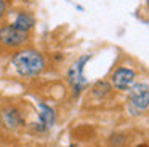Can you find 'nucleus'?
Here are the masks:
<instances>
[{
    "label": "nucleus",
    "instance_id": "nucleus-6",
    "mask_svg": "<svg viewBox=\"0 0 149 147\" xmlns=\"http://www.w3.org/2000/svg\"><path fill=\"white\" fill-rule=\"evenodd\" d=\"M13 26L16 29H19V31H23V32H29L31 29H34V26H36V18H34L31 13H19V15L16 16V19L13 21Z\"/></svg>",
    "mask_w": 149,
    "mask_h": 147
},
{
    "label": "nucleus",
    "instance_id": "nucleus-2",
    "mask_svg": "<svg viewBox=\"0 0 149 147\" xmlns=\"http://www.w3.org/2000/svg\"><path fill=\"white\" fill-rule=\"evenodd\" d=\"M29 40V32H23L13 24H7L0 27V43L8 48H18Z\"/></svg>",
    "mask_w": 149,
    "mask_h": 147
},
{
    "label": "nucleus",
    "instance_id": "nucleus-7",
    "mask_svg": "<svg viewBox=\"0 0 149 147\" xmlns=\"http://www.w3.org/2000/svg\"><path fill=\"white\" fill-rule=\"evenodd\" d=\"M40 110H42L40 112V128L48 130L55 121V112H53L52 107H48L45 104H40Z\"/></svg>",
    "mask_w": 149,
    "mask_h": 147
},
{
    "label": "nucleus",
    "instance_id": "nucleus-9",
    "mask_svg": "<svg viewBox=\"0 0 149 147\" xmlns=\"http://www.w3.org/2000/svg\"><path fill=\"white\" fill-rule=\"evenodd\" d=\"M107 91H109V85H107L106 82H98L96 85H95V89H93V94L100 96V94H106Z\"/></svg>",
    "mask_w": 149,
    "mask_h": 147
},
{
    "label": "nucleus",
    "instance_id": "nucleus-8",
    "mask_svg": "<svg viewBox=\"0 0 149 147\" xmlns=\"http://www.w3.org/2000/svg\"><path fill=\"white\" fill-rule=\"evenodd\" d=\"M3 120H5V123H7L10 128H16L18 125L21 123L19 114H18L13 107H8V109L3 110Z\"/></svg>",
    "mask_w": 149,
    "mask_h": 147
},
{
    "label": "nucleus",
    "instance_id": "nucleus-4",
    "mask_svg": "<svg viewBox=\"0 0 149 147\" xmlns=\"http://www.w3.org/2000/svg\"><path fill=\"white\" fill-rule=\"evenodd\" d=\"M135 77H136L135 70L128 69V67H119L111 75V83L116 89L128 91V88L135 83Z\"/></svg>",
    "mask_w": 149,
    "mask_h": 147
},
{
    "label": "nucleus",
    "instance_id": "nucleus-10",
    "mask_svg": "<svg viewBox=\"0 0 149 147\" xmlns=\"http://www.w3.org/2000/svg\"><path fill=\"white\" fill-rule=\"evenodd\" d=\"M5 13H7V3L5 0H0V19L5 16Z\"/></svg>",
    "mask_w": 149,
    "mask_h": 147
},
{
    "label": "nucleus",
    "instance_id": "nucleus-1",
    "mask_svg": "<svg viewBox=\"0 0 149 147\" xmlns=\"http://www.w3.org/2000/svg\"><path fill=\"white\" fill-rule=\"evenodd\" d=\"M11 64L21 77L32 78V77H37L39 74H42V70L45 69V58L37 50L26 48V50L16 51L13 54Z\"/></svg>",
    "mask_w": 149,
    "mask_h": 147
},
{
    "label": "nucleus",
    "instance_id": "nucleus-3",
    "mask_svg": "<svg viewBox=\"0 0 149 147\" xmlns=\"http://www.w3.org/2000/svg\"><path fill=\"white\" fill-rule=\"evenodd\" d=\"M128 101L130 105L136 112H143L149 105V91H148V83H133L128 88Z\"/></svg>",
    "mask_w": 149,
    "mask_h": 147
},
{
    "label": "nucleus",
    "instance_id": "nucleus-5",
    "mask_svg": "<svg viewBox=\"0 0 149 147\" xmlns=\"http://www.w3.org/2000/svg\"><path fill=\"white\" fill-rule=\"evenodd\" d=\"M90 59L88 56H84V58H80V59L77 61V62L74 64V66L71 67V70H69V82L74 85V88H75V91H80V88H82V85L85 83V80H84V75H82V70H84V66L85 64L84 62H87V61Z\"/></svg>",
    "mask_w": 149,
    "mask_h": 147
}]
</instances>
